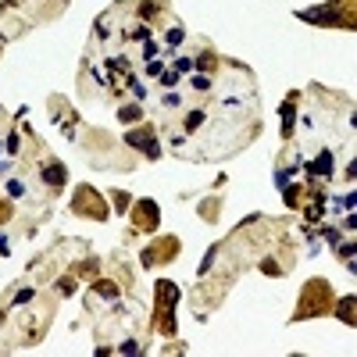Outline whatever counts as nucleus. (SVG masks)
I'll use <instances>...</instances> for the list:
<instances>
[{"instance_id":"0eeeda50","label":"nucleus","mask_w":357,"mask_h":357,"mask_svg":"<svg viewBox=\"0 0 357 357\" xmlns=\"http://www.w3.org/2000/svg\"><path fill=\"white\" fill-rule=\"evenodd\" d=\"M311 175H318V178H329L332 175V154L329 150H322L315 161H311Z\"/></svg>"},{"instance_id":"dca6fc26","label":"nucleus","mask_w":357,"mask_h":357,"mask_svg":"<svg viewBox=\"0 0 357 357\" xmlns=\"http://www.w3.org/2000/svg\"><path fill=\"white\" fill-rule=\"evenodd\" d=\"M7 193H11V196H21V193H25V186H21V182H7Z\"/></svg>"},{"instance_id":"f8f14e48","label":"nucleus","mask_w":357,"mask_h":357,"mask_svg":"<svg viewBox=\"0 0 357 357\" xmlns=\"http://www.w3.org/2000/svg\"><path fill=\"white\" fill-rule=\"evenodd\" d=\"M193 89H196V93H207V89H211V79H207V75H193Z\"/></svg>"},{"instance_id":"423d86ee","label":"nucleus","mask_w":357,"mask_h":357,"mask_svg":"<svg viewBox=\"0 0 357 357\" xmlns=\"http://www.w3.org/2000/svg\"><path fill=\"white\" fill-rule=\"evenodd\" d=\"M136 225L143 229H158V207H154V200H140V207H136Z\"/></svg>"},{"instance_id":"6e6552de","label":"nucleus","mask_w":357,"mask_h":357,"mask_svg":"<svg viewBox=\"0 0 357 357\" xmlns=\"http://www.w3.org/2000/svg\"><path fill=\"white\" fill-rule=\"evenodd\" d=\"M43 182H47V186H61L64 182V165H47V168H43Z\"/></svg>"},{"instance_id":"1a4fd4ad","label":"nucleus","mask_w":357,"mask_h":357,"mask_svg":"<svg viewBox=\"0 0 357 357\" xmlns=\"http://www.w3.org/2000/svg\"><path fill=\"white\" fill-rule=\"evenodd\" d=\"M293 115H297L293 104H286V107H282V136H289V132H293Z\"/></svg>"},{"instance_id":"9b49d317","label":"nucleus","mask_w":357,"mask_h":357,"mask_svg":"<svg viewBox=\"0 0 357 357\" xmlns=\"http://www.w3.org/2000/svg\"><path fill=\"white\" fill-rule=\"evenodd\" d=\"M200 122H204V111H189V118H186V132L200 129Z\"/></svg>"},{"instance_id":"f03ea898","label":"nucleus","mask_w":357,"mask_h":357,"mask_svg":"<svg viewBox=\"0 0 357 357\" xmlns=\"http://www.w3.org/2000/svg\"><path fill=\"white\" fill-rule=\"evenodd\" d=\"M311 304H315V311H325V304H329V289H325V282H322V279L307 282L304 300H300V307H297V318H304V311H307Z\"/></svg>"},{"instance_id":"412c9836","label":"nucleus","mask_w":357,"mask_h":357,"mask_svg":"<svg viewBox=\"0 0 357 357\" xmlns=\"http://www.w3.org/2000/svg\"><path fill=\"white\" fill-rule=\"evenodd\" d=\"M165 107H178V93H165Z\"/></svg>"},{"instance_id":"a211bd4d","label":"nucleus","mask_w":357,"mask_h":357,"mask_svg":"<svg viewBox=\"0 0 357 357\" xmlns=\"http://www.w3.org/2000/svg\"><path fill=\"white\" fill-rule=\"evenodd\" d=\"M129 86H132V93H136V97H147V86H140L136 79H129Z\"/></svg>"},{"instance_id":"4468645a","label":"nucleus","mask_w":357,"mask_h":357,"mask_svg":"<svg viewBox=\"0 0 357 357\" xmlns=\"http://www.w3.org/2000/svg\"><path fill=\"white\" fill-rule=\"evenodd\" d=\"M97 289H100L104 297H115L118 293V286H111V282H97Z\"/></svg>"},{"instance_id":"6ab92c4d","label":"nucleus","mask_w":357,"mask_h":357,"mask_svg":"<svg viewBox=\"0 0 357 357\" xmlns=\"http://www.w3.org/2000/svg\"><path fill=\"white\" fill-rule=\"evenodd\" d=\"M125 204H129V196H125V193H115V207L125 211Z\"/></svg>"},{"instance_id":"2eb2a0df","label":"nucleus","mask_w":357,"mask_h":357,"mask_svg":"<svg viewBox=\"0 0 357 357\" xmlns=\"http://www.w3.org/2000/svg\"><path fill=\"white\" fill-rule=\"evenodd\" d=\"M161 82H165V86H168V89H172V86H175V82H178V75H175V72H161Z\"/></svg>"},{"instance_id":"aec40b11","label":"nucleus","mask_w":357,"mask_h":357,"mask_svg":"<svg viewBox=\"0 0 357 357\" xmlns=\"http://www.w3.org/2000/svg\"><path fill=\"white\" fill-rule=\"evenodd\" d=\"M147 72H150V75H161L165 68H161V61H150V64H147Z\"/></svg>"},{"instance_id":"9d476101","label":"nucleus","mask_w":357,"mask_h":357,"mask_svg":"<svg viewBox=\"0 0 357 357\" xmlns=\"http://www.w3.org/2000/svg\"><path fill=\"white\" fill-rule=\"evenodd\" d=\"M118 118H122L125 125H132V122H140L143 115H140V107H122V115H118Z\"/></svg>"},{"instance_id":"20e7f679","label":"nucleus","mask_w":357,"mask_h":357,"mask_svg":"<svg viewBox=\"0 0 357 357\" xmlns=\"http://www.w3.org/2000/svg\"><path fill=\"white\" fill-rule=\"evenodd\" d=\"M125 143H132L136 150H147V158H150V161L161 154V150H158V143H154V132H150V129H143V132H129Z\"/></svg>"},{"instance_id":"7ed1b4c3","label":"nucleus","mask_w":357,"mask_h":357,"mask_svg":"<svg viewBox=\"0 0 357 357\" xmlns=\"http://www.w3.org/2000/svg\"><path fill=\"white\" fill-rule=\"evenodd\" d=\"M93 200H97V193L89 189V186H82V189L75 193V211H79V214H82V211H89L93 218H104V214H107V207H104V204H93Z\"/></svg>"},{"instance_id":"f3484780","label":"nucleus","mask_w":357,"mask_h":357,"mask_svg":"<svg viewBox=\"0 0 357 357\" xmlns=\"http://www.w3.org/2000/svg\"><path fill=\"white\" fill-rule=\"evenodd\" d=\"M175 64H178V72H189V68H193V57H178Z\"/></svg>"},{"instance_id":"f257e3e1","label":"nucleus","mask_w":357,"mask_h":357,"mask_svg":"<svg viewBox=\"0 0 357 357\" xmlns=\"http://www.w3.org/2000/svg\"><path fill=\"white\" fill-rule=\"evenodd\" d=\"M343 0H332V4H325V7H315V11H300V21H315V25H332V29H350V21H343Z\"/></svg>"},{"instance_id":"ddd939ff","label":"nucleus","mask_w":357,"mask_h":357,"mask_svg":"<svg viewBox=\"0 0 357 357\" xmlns=\"http://www.w3.org/2000/svg\"><path fill=\"white\" fill-rule=\"evenodd\" d=\"M182 43V29H168V47H178Z\"/></svg>"},{"instance_id":"39448f33","label":"nucleus","mask_w":357,"mask_h":357,"mask_svg":"<svg viewBox=\"0 0 357 357\" xmlns=\"http://www.w3.org/2000/svg\"><path fill=\"white\" fill-rule=\"evenodd\" d=\"M175 300H178V289L172 282H158V315H172Z\"/></svg>"}]
</instances>
